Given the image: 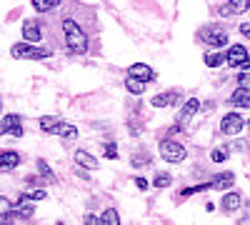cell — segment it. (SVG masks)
I'll return each instance as SVG.
<instances>
[{
	"instance_id": "11",
	"label": "cell",
	"mask_w": 250,
	"mask_h": 225,
	"mask_svg": "<svg viewBox=\"0 0 250 225\" xmlns=\"http://www.w3.org/2000/svg\"><path fill=\"white\" fill-rule=\"evenodd\" d=\"M128 75H133V78H138V80H145V83H150V80L155 78L153 68L145 65V63H133V65L128 68Z\"/></svg>"
},
{
	"instance_id": "3",
	"label": "cell",
	"mask_w": 250,
	"mask_h": 225,
	"mask_svg": "<svg viewBox=\"0 0 250 225\" xmlns=\"http://www.w3.org/2000/svg\"><path fill=\"white\" fill-rule=\"evenodd\" d=\"M185 155H188V150L180 145V143H175V140H170V138L160 140V158H163L165 163H183Z\"/></svg>"
},
{
	"instance_id": "33",
	"label": "cell",
	"mask_w": 250,
	"mask_h": 225,
	"mask_svg": "<svg viewBox=\"0 0 250 225\" xmlns=\"http://www.w3.org/2000/svg\"><path fill=\"white\" fill-rule=\"evenodd\" d=\"M105 155H108L110 160H115V158H118V150H115V143H108V145H105Z\"/></svg>"
},
{
	"instance_id": "36",
	"label": "cell",
	"mask_w": 250,
	"mask_h": 225,
	"mask_svg": "<svg viewBox=\"0 0 250 225\" xmlns=\"http://www.w3.org/2000/svg\"><path fill=\"white\" fill-rule=\"evenodd\" d=\"M240 33H243V35H250V23H243V25H240Z\"/></svg>"
},
{
	"instance_id": "6",
	"label": "cell",
	"mask_w": 250,
	"mask_h": 225,
	"mask_svg": "<svg viewBox=\"0 0 250 225\" xmlns=\"http://www.w3.org/2000/svg\"><path fill=\"white\" fill-rule=\"evenodd\" d=\"M243 128H245V120H243L240 113H228V115L220 120V130H223L225 135H238Z\"/></svg>"
},
{
	"instance_id": "8",
	"label": "cell",
	"mask_w": 250,
	"mask_h": 225,
	"mask_svg": "<svg viewBox=\"0 0 250 225\" xmlns=\"http://www.w3.org/2000/svg\"><path fill=\"white\" fill-rule=\"evenodd\" d=\"M203 40L210 48H225L228 45V33L220 30V28H205L203 30Z\"/></svg>"
},
{
	"instance_id": "29",
	"label": "cell",
	"mask_w": 250,
	"mask_h": 225,
	"mask_svg": "<svg viewBox=\"0 0 250 225\" xmlns=\"http://www.w3.org/2000/svg\"><path fill=\"white\" fill-rule=\"evenodd\" d=\"M23 198H28V200H43L45 190H30V193H23Z\"/></svg>"
},
{
	"instance_id": "35",
	"label": "cell",
	"mask_w": 250,
	"mask_h": 225,
	"mask_svg": "<svg viewBox=\"0 0 250 225\" xmlns=\"http://www.w3.org/2000/svg\"><path fill=\"white\" fill-rule=\"evenodd\" d=\"M133 183H135V185H138L140 190H145V188H148V185H150V183H148V180H145V178H135Z\"/></svg>"
},
{
	"instance_id": "27",
	"label": "cell",
	"mask_w": 250,
	"mask_h": 225,
	"mask_svg": "<svg viewBox=\"0 0 250 225\" xmlns=\"http://www.w3.org/2000/svg\"><path fill=\"white\" fill-rule=\"evenodd\" d=\"M238 85H243V88H250V65L238 75Z\"/></svg>"
},
{
	"instance_id": "28",
	"label": "cell",
	"mask_w": 250,
	"mask_h": 225,
	"mask_svg": "<svg viewBox=\"0 0 250 225\" xmlns=\"http://www.w3.org/2000/svg\"><path fill=\"white\" fill-rule=\"evenodd\" d=\"M33 8L38 13H48L50 10V0H33Z\"/></svg>"
},
{
	"instance_id": "31",
	"label": "cell",
	"mask_w": 250,
	"mask_h": 225,
	"mask_svg": "<svg viewBox=\"0 0 250 225\" xmlns=\"http://www.w3.org/2000/svg\"><path fill=\"white\" fill-rule=\"evenodd\" d=\"M85 225H105V220L98 218V215H93V213H88V215H85Z\"/></svg>"
},
{
	"instance_id": "23",
	"label": "cell",
	"mask_w": 250,
	"mask_h": 225,
	"mask_svg": "<svg viewBox=\"0 0 250 225\" xmlns=\"http://www.w3.org/2000/svg\"><path fill=\"white\" fill-rule=\"evenodd\" d=\"M58 123H60L58 118H53V115H45V118H40V130H43V133H53Z\"/></svg>"
},
{
	"instance_id": "15",
	"label": "cell",
	"mask_w": 250,
	"mask_h": 225,
	"mask_svg": "<svg viewBox=\"0 0 250 225\" xmlns=\"http://www.w3.org/2000/svg\"><path fill=\"white\" fill-rule=\"evenodd\" d=\"M233 183H235L233 173H220L210 180V185H213V190H225V188H233Z\"/></svg>"
},
{
	"instance_id": "25",
	"label": "cell",
	"mask_w": 250,
	"mask_h": 225,
	"mask_svg": "<svg viewBox=\"0 0 250 225\" xmlns=\"http://www.w3.org/2000/svg\"><path fill=\"white\" fill-rule=\"evenodd\" d=\"M38 173L43 175L48 183H55V175L50 173V168H48V163H45V160H38Z\"/></svg>"
},
{
	"instance_id": "20",
	"label": "cell",
	"mask_w": 250,
	"mask_h": 225,
	"mask_svg": "<svg viewBox=\"0 0 250 225\" xmlns=\"http://www.w3.org/2000/svg\"><path fill=\"white\" fill-rule=\"evenodd\" d=\"M125 88H128V93H133V95H140V93H145V80H138V78L128 75L125 78Z\"/></svg>"
},
{
	"instance_id": "1",
	"label": "cell",
	"mask_w": 250,
	"mask_h": 225,
	"mask_svg": "<svg viewBox=\"0 0 250 225\" xmlns=\"http://www.w3.org/2000/svg\"><path fill=\"white\" fill-rule=\"evenodd\" d=\"M62 33H65V43L73 53L83 55L88 50V38H85V33H83V28L75 23V20H70V18L62 20Z\"/></svg>"
},
{
	"instance_id": "10",
	"label": "cell",
	"mask_w": 250,
	"mask_h": 225,
	"mask_svg": "<svg viewBox=\"0 0 250 225\" xmlns=\"http://www.w3.org/2000/svg\"><path fill=\"white\" fill-rule=\"evenodd\" d=\"M23 38L28 40V43H40L43 30H40V23H38V20H25V23H23Z\"/></svg>"
},
{
	"instance_id": "4",
	"label": "cell",
	"mask_w": 250,
	"mask_h": 225,
	"mask_svg": "<svg viewBox=\"0 0 250 225\" xmlns=\"http://www.w3.org/2000/svg\"><path fill=\"white\" fill-rule=\"evenodd\" d=\"M248 58H250V50L245 45H230V50L225 53V63L230 68H245Z\"/></svg>"
},
{
	"instance_id": "38",
	"label": "cell",
	"mask_w": 250,
	"mask_h": 225,
	"mask_svg": "<svg viewBox=\"0 0 250 225\" xmlns=\"http://www.w3.org/2000/svg\"><path fill=\"white\" fill-rule=\"evenodd\" d=\"M248 38H250V35H248ZM248 50H250V48H248ZM248 65H250V58H248ZM248 65H245V68H248Z\"/></svg>"
},
{
	"instance_id": "17",
	"label": "cell",
	"mask_w": 250,
	"mask_h": 225,
	"mask_svg": "<svg viewBox=\"0 0 250 225\" xmlns=\"http://www.w3.org/2000/svg\"><path fill=\"white\" fill-rule=\"evenodd\" d=\"M75 163H78L80 168H88V170H95L98 168V160L90 153H85V150H75Z\"/></svg>"
},
{
	"instance_id": "26",
	"label": "cell",
	"mask_w": 250,
	"mask_h": 225,
	"mask_svg": "<svg viewBox=\"0 0 250 225\" xmlns=\"http://www.w3.org/2000/svg\"><path fill=\"white\" fill-rule=\"evenodd\" d=\"M170 183H173V178H170L168 173H158V175H155V188H168Z\"/></svg>"
},
{
	"instance_id": "30",
	"label": "cell",
	"mask_w": 250,
	"mask_h": 225,
	"mask_svg": "<svg viewBox=\"0 0 250 225\" xmlns=\"http://www.w3.org/2000/svg\"><path fill=\"white\" fill-rule=\"evenodd\" d=\"M0 213H13V203L0 195Z\"/></svg>"
},
{
	"instance_id": "37",
	"label": "cell",
	"mask_w": 250,
	"mask_h": 225,
	"mask_svg": "<svg viewBox=\"0 0 250 225\" xmlns=\"http://www.w3.org/2000/svg\"><path fill=\"white\" fill-rule=\"evenodd\" d=\"M62 0H50V8H55V5H60Z\"/></svg>"
},
{
	"instance_id": "41",
	"label": "cell",
	"mask_w": 250,
	"mask_h": 225,
	"mask_svg": "<svg viewBox=\"0 0 250 225\" xmlns=\"http://www.w3.org/2000/svg\"><path fill=\"white\" fill-rule=\"evenodd\" d=\"M58 225H62V223H58Z\"/></svg>"
},
{
	"instance_id": "9",
	"label": "cell",
	"mask_w": 250,
	"mask_h": 225,
	"mask_svg": "<svg viewBox=\"0 0 250 225\" xmlns=\"http://www.w3.org/2000/svg\"><path fill=\"white\" fill-rule=\"evenodd\" d=\"M250 8V0H228V3L220 8V15L225 18H233V15H240Z\"/></svg>"
},
{
	"instance_id": "13",
	"label": "cell",
	"mask_w": 250,
	"mask_h": 225,
	"mask_svg": "<svg viewBox=\"0 0 250 225\" xmlns=\"http://www.w3.org/2000/svg\"><path fill=\"white\" fill-rule=\"evenodd\" d=\"M55 135H60L62 140H75L78 138V128L73 125V123H58V125H55V130H53Z\"/></svg>"
},
{
	"instance_id": "7",
	"label": "cell",
	"mask_w": 250,
	"mask_h": 225,
	"mask_svg": "<svg viewBox=\"0 0 250 225\" xmlns=\"http://www.w3.org/2000/svg\"><path fill=\"white\" fill-rule=\"evenodd\" d=\"M198 108H200V100H198V98H190V100H188V103L183 105V110L178 113V120H175V125H173V133H175V130H183L185 123L198 113Z\"/></svg>"
},
{
	"instance_id": "2",
	"label": "cell",
	"mask_w": 250,
	"mask_h": 225,
	"mask_svg": "<svg viewBox=\"0 0 250 225\" xmlns=\"http://www.w3.org/2000/svg\"><path fill=\"white\" fill-rule=\"evenodd\" d=\"M10 55L13 58H18V60H45V58H50L53 55V50H48V48H35L33 43H15L13 48H10Z\"/></svg>"
},
{
	"instance_id": "12",
	"label": "cell",
	"mask_w": 250,
	"mask_h": 225,
	"mask_svg": "<svg viewBox=\"0 0 250 225\" xmlns=\"http://www.w3.org/2000/svg\"><path fill=\"white\" fill-rule=\"evenodd\" d=\"M20 165V155L15 150H5V153H0V170H15Z\"/></svg>"
},
{
	"instance_id": "24",
	"label": "cell",
	"mask_w": 250,
	"mask_h": 225,
	"mask_svg": "<svg viewBox=\"0 0 250 225\" xmlns=\"http://www.w3.org/2000/svg\"><path fill=\"white\" fill-rule=\"evenodd\" d=\"M103 220H105V225H120V215L115 208H105V213H103Z\"/></svg>"
},
{
	"instance_id": "16",
	"label": "cell",
	"mask_w": 250,
	"mask_h": 225,
	"mask_svg": "<svg viewBox=\"0 0 250 225\" xmlns=\"http://www.w3.org/2000/svg\"><path fill=\"white\" fill-rule=\"evenodd\" d=\"M13 213H15L18 218H33V215H35V208H33V203H30L28 198L20 195V200H18V205L13 208Z\"/></svg>"
},
{
	"instance_id": "19",
	"label": "cell",
	"mask_w": 250,
	"mask_h": 225,
	"mask_svg": "<svg viewBox=\"0 0 250 225\" xmlns=\"http://www.w3.org/2000/svg\"><path fill=\"white\" fill-rule=\"evenodd\" d=\"M178 103V93H163L153 98V108H170Z\"/></svg>"
},
{
	"instance_id": "21",
	"label": "cell",
	"mask_w": 250,
	"mask_h": 225,
	"mask_svg": "<svg viewBox=\"0 0 250 225\" xmlns=\"http://www.w3.org/2000/svg\"><path fill=\"white\" fill-rule=\"evenodd\" d=\"M130 163H133V168H143V165H150V155L145 153V150H138V153H133Z\"/></svg>"
},
{
	"instance_id": "32",
	"label": "cell",
	"mask_w": 250,
	"mask_h": 225,
	"mask_svg": "<svg viewBox=\"0 0 250 225\" xmlns=\"http://www.w3.org/2000/svg\"><path fill=\"white\" fill-rule=\"evenodd\" d=\"M210 158H213V163H223V160L228 158V150H213Z\"/></svg>"
},
{
	"instance_id": "14",
	"label": "cell",
	"mask_w": 250,
	"mask_h": 225,
	"mask_svg": "<svg viewBox=\"0 0 250 225\" xmlns=\"http://www.w3.org/2000/svg\"><path fill=\"white\" fill-rule=\"evenodd\" d=\"M230 103L235 105V108H250V88H238L233 95H230Z\"/></svg>"
},
{
	"instance_id": "5",
	"label": "cell",
	"mask_w": 250,
	"mask_h": 225,
	"mask_svg": "<svg viewBox=\"0 0 250 225\" xmlns=\"http://www.w3.org/2000/svg\"><path fill=\"white\" fill-rule=\"evenodd\" d=\"M0 135H15V138L23 135V120H20V115L10 113L5 118H0Z\"/></svg>"
},
{
	"instance_id": "39",
	"label": "cell",
	"mask_w": 250,
	"mask_h": 225,
	"mask_svg": "<svg viewBox=\"0 0 250 225\" xmlns=\"http://www.w3.org/2000/svg\"><path fill=\"white\" fill-rule=\"evenodd\" d=\"M248 128H250V120H248Z\"/></svg>"
},
{
	"instance_id": "34",
	"label": "cell",
	"mask_w": 250,
	"mask_h": 225,
	"mask_svg": "<svg viewBox=\"0 0 250 225\" xmlns=\"http://www.w3.org/2000/svg\"><path fill=\"white\" fill-rule=\"evenodd\" d=\"M15 218V213H0V225H10Z\"/></svg>"
},
{
	"instance_id": "40",
	"label": "cell",
	"mask_w": 250,
	"mask_h": 225,
	"mask_svg": "<svg viewBox=\"0 0 250 225\" xmlns=\"http://www.w3.org/2000/svg\"><path fill=\"white\" fill-rule=\"evenodd\" d=\"M0 110H3V105H0Z\"/></svg>"
},
{
	"instance_id": "18",
	"label": "cell",
	"mask_w": 250,
	"mask_h": 225,
	"mask_svg": "<svg viewBox=\"0 0 250 225\" xmlns=\"http://www.w3.org/2000/svg\"><path fill=\"white\" fill-rule=\"evenodd\" d=\"M240 203H243V198L238 193H225L223 195V210L225 213H235L240 208Z\"/></svg>"
},
{
	"instance_id": "22",
	"label": "cell",
	"mask_w": 250,
	"mask_h": 225,
	"mask_svg": "<svg viewBox=\"0 0 250 225\" xmlns=\"http://www.w3.org/2000/svg\"><path fill=\"white\" fill-rule=\"evenodd\" d=\"M223 63H225V53H208L205 55V65L208 68H218Z\"/></svg>"
}]
</instances>
